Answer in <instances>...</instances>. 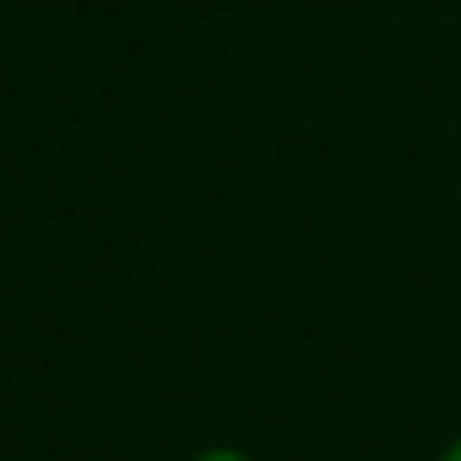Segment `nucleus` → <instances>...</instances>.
Returning <instances> with one entry per match:
<instances>
[{
  "label": "nucleus",
  "instance_id": "f257e3e1",
  "mask_svg": "<svg viewBox=\"0 0 461 461\" xmlns=\"http://www.w3.org/2000/svg\"><path fill=\"white\" fill-rule=\"evenodd\" d=\"M203 461H240V455H228V448H215V455H203Z\"/></svg>",
  "mask_w": 461,
  "mask_h": 461
},
{
  "label": "nucleus",
  "instance_id": "f03ea898",
  "mask_svg": "<svg viewBox=\"0 0 461 461\" xmlns=\"http://www.w3.org/2000/svg\"><path fill=\"white\" fill-rule=\"evenodd\" d=\"M442 461H461V442H455V448H448V455H442Z\"/></svg>",
  "mask_w": 461,
  "mask_h": 461
}]
</instances>
